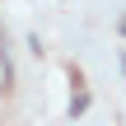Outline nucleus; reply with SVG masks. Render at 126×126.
Wrapping results in <instances>:
<instances>
[]
</instances>
